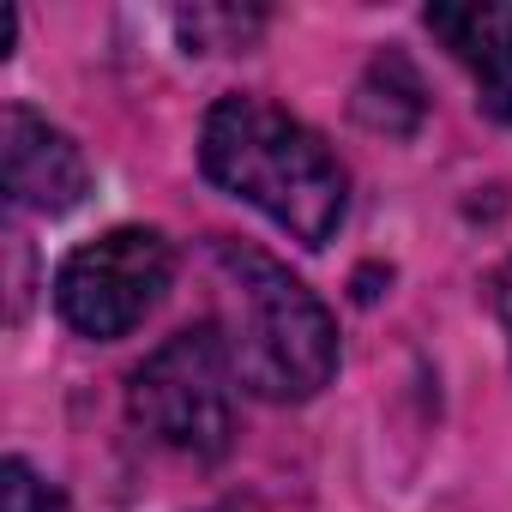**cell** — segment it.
Masks as SVG:
<instances>
[{"label":"cell","mask_w":512,"mask_h":512,"mask_svg":"<svg viewBox=\"0 0 512 512\" xmlns=\"http://www.w3.org/2000/svg\"><path fill=\"white\" fill-rule=\"evenodd\" d=\"M199 169L302 247H326L350 211V175L338 151L266 97L211 103L199 127Z\"/></svg>","instance_id":"cell-1"},{"label":"cell","mask_w":512,"mask_h":512,"mask_svg":"<svg viewBox=\"0 0 512 512\" xmlns=\"http://www.w3.org/2000/svg\"><path fill=\"white\" fill-rule=\"evenodd\" d=\"M217 266V338L229 350L235 386H247L266 404H302L332 386L338 374V326L326 302L290 278L272 253L223 241L211 253Z\"/></svg>","instance_id":"cell-2"},{"label":"cell","mask_w":512,"mask_h":512,"mask_svg":"<svg viewBox=\"0 0 512 512\" xmlns=\"http://www.w3.org/2000/svg\"><path fill=\"white\" fill-rule=\"evenodd\" d=\"M127 410L157 446H169L193 464L223 458L235 440V368H229L217 326H187V332L163 338L133 368Z\"/></svg>","instance_id":"cell-3"},{"label":"cell","mask_w":512,"mask_h":512,"mask_svg":"<svg viewBox=\"0 0 512 512\" xmlns=\"http://www.w3.org/2000/svg\"><path fill=\"white\" fill-rule=\"evenodd\" d=\"M175 260L169 241L145 223H121L85 247H73L61 272H55V314L79 332V338H127L169 290Z\"/></svg>","instance_id":"cell-4"},{"label":"cell","mask_w":512,"mask_h":512,"mask_svg":"<svg viewBox=\"0 0 512 512\" xmlns=\"http://www.w3.org/2000/svg\"><path fill=\"white\" fill-rule=\"evenodd\" d=\"M0 169H7L13 205L43 211V217H61L91 193L85 151L25 103H7V115H0Z\"/></svg>","instance_id":"cell-5"},{"label":"cell","mask_w":512,"mask_h":512,"mask_svg":"<svg viewBox=\"0 0 512 512\" xmlns=\"http://www.w3.org/2000/svg\"><path fill=\"white\" fill-rule=\"evenodd\" d=\"M428 31L470 73L488 121L512 127V13L506 7H428Z\"/></svg>","instance_id":"cell-6"},{"label":"cell","mask_w":512,"mask_h":512,"mask_svg":"<svg viewBox=\"0 0 512 512\" xmlns=\"http://www.w3.org/2000/svg\"><path fill=\"white\" fill-rule=\"evenodd\" d=\"M356 121L386 133V139H410L422 121V79L410 73L404 55H380L368 67V79L356 85Z\"/></svg>","instance_id":"cell-7"},{"label":"cell","mask_w":512,"mask_h":512,"mask_svg":"<svg viewBox=\"0 0 512 512\" xmlns=\"http://www.w3.org/2000/svg\"><path fill=\"white\" fill-rule=\"evenodd\" d=\"M0 512H67V500L25 458H7V464H0Z\"/></svg>","instance_id":"cell-8"},{"label":"cell","mask_w":512,"mask_h":512,"mask_svg":"<svg viewBox=\"0 0 512 512\" xmlns=\"http://www.w3.org/2000/svg\"><path fill=\"white\" fill-rule=\"evenodd\" d=\"M181 31L193 37V49H205V37H211V31H223V49H241L253 31H260V19H241V13H211V7H199V13H181Z\"/></svg>","instance_id":"cell-9"},{"label":"cell","mask_w":512,"mask_h":512,"mask_svg":"<svg viewBox=\"0 0 512 512\" xmlns=\"http://www.w3.org/2000/svg\"><path fill=\"white\" fill-rule=\"evenodd\" d=\"M488 302H494V320H500V332H506V344H512V260L488 278Z\"/></svg>","instance_id":"cell-10"}]
</instances>
